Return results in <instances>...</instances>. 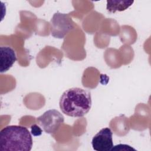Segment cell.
<instances>
[{
  "mask_svg": "<svg viewBox=\"0 0 151 151\" xmlns=\"http://www.w3.org/2000/svg\"><path fill=\"white\" fill-rule=\"evenodd\" d=\"M17 60L14 50L9 46L0 47V72L5 73L9 70Z\"/></svg>",
  "mask_w": 151,
  "mask_h": 151,
  "instance_id": "obj_6",
  "label": "cell"
},
{
  "mask_svg": "<svg viewBox=\"0 0 151 151\" xmlns=\"http://www.w3.org/2000/svg\"><path fill=\"white\" fill-rule=\"evenodd\" d=\"M134 1H107L106 9L111 13L117 11L122 12L128 9L133 4Z\"/></svg>",
  "mask_w": 151,
  "mask_h": 151,
  "instance_id": "obj_7",
  "label": "cell"
},
{
  "mask_svg": "<svg viewBox=\"0 0 151 151\" xmlns=\"http://www.w3.org/2000/svg\"><path fill=\"white\" fill-rule=\"evenodd\" d=\"M92 105L91 93L86 89L72 87L61 95L59 106L61 111L73 117H82L90 111Z\"/></svg>",
  "mask_w": 151,
  "mask_h": 151,
  "instance_id": "obj_1",
  "label": "cell"
},
{
  "mask_svg": "<svg viewBox=\"0 0 151 151\" xmlns=\"http://www.w3.org/2000/svg\"><path fill=\"white\" fill-rule=\"evenodd\" d=\"M74 24L69 14L55 13L50 21L52 36L57 38H64L69 32L74 29Z\"/></svg>",
  "mask_w": 151,
  "mask_h": 151,
  "instance_id": "obj_4",
  "label": "cell"
},
{
  "mask_svg": "<svg viewBox=\"0 0 151 151\" xmlns=\"http://www.w3.org/2000/svg\"><path fill=\"white\" fill-rule=\"evenodd\" d=\"M38 124L45 133H55L64 123L63 115L57 110L50 109L37 118Z\"/></svg>",
  "mask_w": 151,
  "mask_h": 151,
  "instance_id": "obj_3",
  "label": "cell"
},
{
  "mask_svg": "<svg viewBox=\"0 0 151 151\" xmlns=\"http://www.w3.org/2000/svg\"><path fill=\"white\" fill-rule=\"evenodd\" d=\"M31 133L34 136H39L41 134L42 130L36 124L32 125L31 127Z\"/></svg>",
  "mask_w": 151,
  "mask_h": 151,
  "instance_id": "obj_9",
  "label": "cell"
},
{
  "mask_svg": "<svg viewBox=\"0 0 151 151\" xmlns=\"http://www.w3.org/2000/svg\"><path fill=\"white\" fill-rule=\"evenodd\" d=\"M136 150L132 147H131L130 145H125V144H119L116 146H113L111 150Z\"/></svg>",
  "mask_w": 151,
  "mask_h": 151,
  "instance_id": "obj_8",
  "label": "cell"
},
{
  "mask_svg": "<svg viewBox=\"0 0 151 151\" xmlns=\"http://www.w3.org/2000/svg\"><path fill=\"white\" fill-rule=\"evenodd\" d=\"M93 149L96 151H109L113 147V132L109 127L99 130L91 140Z\"/></svg>",
  "mask_w": 151,
  "mask_h": 151,
  "instance_id": "obj_5",
  "label": "cell"
},
{
  "mask_svg": "<svg viewBox=\"0 0 151 151\" xmlns=\"http://www.w3.org/2000/svg\"><path fill=\"white\" fill-rule=\"evenodd\" d=\"M32 144L31 134L25 126L9 125L0 132L1 150L29 151Z\"/></svg>",
  "mask_w": 151,
  "mask_h": 151,
  "instance_id": "obj_2",
  "label": "cell"
}]
</instances>
